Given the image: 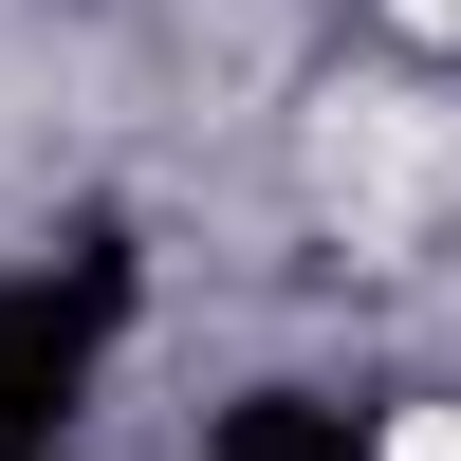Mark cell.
Returning a JSON list of instances; mask_svg holds the SVG:
<instances>
[{
	"label": "cell",
	"instance_id": "cell-2",
	"mask_svg": "<svg viewBox=\"0 0 461 461\" xmlns=\"http://www.w3.org/2000/svg\"><path fill=\"white\" fill-rule=\"evenodd\" d=\"M221 461H369V406H332V388H258V406H221Z\"/></svg>",
	"mask_w": 461,
	"mask_h": 461
},
{
	"label": "cell",
	"instance_id": "cell-1",
	"mask_svg": "<svg viewBox=\"0 0 461 461\" xmlns=\"http://www.w3.org/2000/svg\"><path fill=\"white\" fill-rule=\"evenodd\" d=\"M111 314H130V258H111V240L0 277V461H56V443H74V388H93Z\"/></svg>",
	"mask_w": 461,
	"mask_h": 461
}]
</instances>
